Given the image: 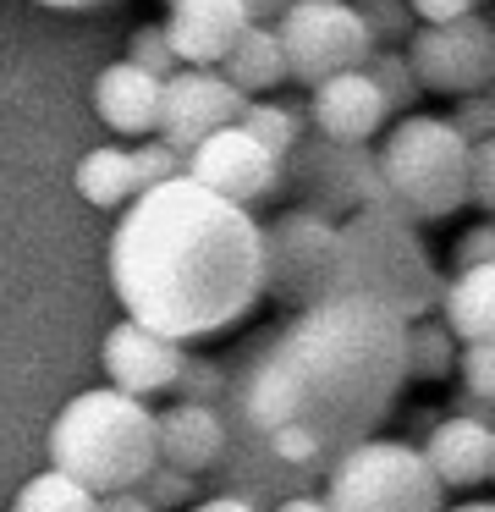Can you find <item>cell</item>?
Wrapping results in <instances>:
<instances>
[{"mask_svg": "<svg viewBox=\"0 0 495 512\" xmlns=\"http://www.w3.org/2000/svg\"><path fill=\"white\" fill-rule=\"evenodd\" d=\"M451 265H457V270H479V265H495V226H490V221L468 226V232L457 237V248H451Z\"/></svg>", "mask_w": 495, "mask_h": 512, "instance_id": "cell-34", "label": "cell"}, {"mask_svg": "<svg viewBox=\"0 0 495 512\" xmlns=\"http://www.w3.org/2000/svg\"><path fill=\"white\" fill-rule=\"evenodd\" d=\"M154 452L165 468L187 479L215 474V463L226 457V424L220 408H198V402H176V408L154 413Z\"/></svg>", "mask_w": 495, "mask_h": 512, "instance_id": "cell-16", "label": "cell"}, {"mask_svg": "<svg viewBox=\"0 0 495 512\" xmlns=\"http://www.w3.org/2000/svg\"><path fill=\"white\" fill-rule=\"evenodd\" d=\"M446 127L462 138V144H484V138L495 133L490 94H468V100H457V105H451V116H446Z\"/></svg>", "mask_w": 495, "mask_h": 512, "instance_id": "cell-32", "label": "cell"}, {"mask_svg": "<svg viewBox=\"0 0 495 512\" xmlns=\"http://www.w3.org/2000/svg\"><path fill=\"white\" fill-rule=\"evenodd\" d=\"M402 331L380 303L330 298L242 342L220 397L226 457L209 474L220 496L275 507L369 441L407 386Z\"/></svg>", "mask_w": 495, "mask_h": 512, "instance_id": "cell-1", "label": "cell"}, {"mask_svg": "<svg viewBox=\"0 0 495 512\" xmlns=\"http://www.w3.org/2000/svg\"><path fill=\"white\" fill-rule=\"evenodd\" d=\"M259 298L292 314L336 298V226L308 210H281L259 226Z\"/></svg>", "mask_w": 495, "mask_h": 512, "instance_id": "cell-8", "label": "cell"}, {"mask_svg": "<svg viewBox=\"0 0 495 512\" xmlns=\"http://www.w3.org/2000/svg\"><path fill=\"white\" fill-rule=\"evenodd\" d=\"M468 204H479L484 221H490V204H495V138L468 144Z\"/></svg>", "mask_w": 495, "mask_h": 512, "instance_id": "cell-33", "label": "cell"}, {"mask_svg": "<svg viewBox=\"0 0 495 512\" xmlns=\"http://www.w3.org/2000/svg\"><path fill=\"white\" fill-rule=\"evenodd\" d=\"M440 287L424 237L402 215L358 210L336 221V298H369L407 325L440 309Z\"/></svg>", "mask_w": 495, "mask_h": 512, "instance_id": "cell-3", "label": "cell"}, {"mask_svg": "<svg viewBox=\"0 0 495 512\" xmlns=\"http://www.w3.org/2000/svg\"><path fill=\"white\" fill-rule=\"evenodd\" d=\"M72 182H77V193H83L88 204H99V210H127V204L138 199L127 149H88V155L77 160Z\"/></svg>", "mask_w": 495, "mask_h": 512, "instance_id": "cell-21", "label": "cell"}, {"mask_svg": "<svg viewBox=\"0 0 495 512\" xmlns=\"http://www.w3.org/2000/svg\"><path fill=\"white\" fill-rule=\"evenodd\" d=\"M352 12H358L363 34H369V45H402L407 34H413V12H407V0H352Z\"/></svg>", "mask_w": 495, "mask_h": 512, "instance_id": "cell-27", "label": "cell"}, {"mask_svg": "<svg viewBox=\"0 0 495 512\" xmlns=\"http://www.w3.org/2000/svg\"><path fill=\"white\" fill-rule=\"evenodd\" d=\"M363 78L374 83V94L385 100V111H413L418 105L413 67H407V56H396V50H374V56L363 61Z\"/></svg>", "mask_w": 495, "mask_h": 512, "instance_id": "cell-25", "label": "cell"}, {"mask_svg": "<svg viewBox=\"0 0 495 512\" xmlns=\"http://www.w3.org/2000/svg\"><path fill=\"white\" fill-rule=\"evenodd\" d=\"M418 457L429 463V474L440 479V490H473L490 485L495 474V430L490 419H435L418 441Z\"/></svg>", "mask_w": 495, "mask_h": 512, "instance_id": "cell-15", "label": "cell"}, {"mask_svg": "<svg viewBox=\"0 0 495 512\" xmlns=\"http://www.w3.org/2000/svg\"><path fill=\"white\" fill-rule=\"evenodd\" d=\"M319 501L330 512H446L440 479L402 435H369L347 457H336L325 468Z\"/></svg>", "mask_w": 495, "mask_h": 512, "instance_id": "cell-6", "label": "cell"}, {"mask_svg": "<svg viewBox=\"0 0 495 512\" xmlns=\"http://www.w3.org/2000/svg\"><path fill=\"white\" fill-rule=\"evenodd\" d=\"M451 364H457V342H451V331L429 314V320H407L402 331V369L407 380H440L451 375Z\"/></svg>", "mask_w": 495, "mask_h": 512, "instance_id": "cell-22", "label": "cell"}, {"mask_svg": "<svg viewBox=\"0 0 495 512\" xmlns=\"http://www.w3.org/2000/svg\"><path fill=\"white\" fill-rule=\"evenodd\" d=\"M385 199L407 226L446 221L468 204V144L446 127V116L407 111L374 149Z\"/></svg>", "mask_w": 495, "mask_h": 512, "instance_id": "cell-5", "label": "cell"}, {"mask_svg": "<svg viewBox=\"0 0 495 512\" xmlns=\"http://www.w3.org/2000/svg\"><path fill=\"white\" fill-rule=\"evenodd\" d=\"M275 39L286 56V78L308 83V89L341 78V72H363V61L374 56L352 0H292L275 23Z\"/></svg>", "mask_w": 495, "mask_h": 512, "instance_id": "cell-9", "label": "cell"}, {"mask_svg": "<svg viewBox=\"0 0 495 512\" xmlns=\"http://www.w3.org/2000/svg\"><path fill=\"white\" fill-rule=\"evenodd\" d=\"M182 177L198 182V188H209L215 199L237 204V210H248V204H259V199H281V160L264 155L242 127H220V133H209L198 149H187Z\"/></svg>", "mask_w": 495, "mask_h": 512, "instance_id": "cell-11", "label": "cell"}, {"mask_svg": "<svg viewBox=\"0 0 495 512\" xmlns=\"http://www.w3.org/2000/svg\"><path fill=\"white\" fill-rule=\"evenodd\" d=\"M440 325L451 331V342H490L495 331V265L479 270H457V276L440 287Z\"/></svg>", "mask_w": 495, "mask_h": 512, "instance_id": "cell-19", "label": "cell"}, {"mask_svg": "<svg viewBox=\"0 0 495 512\" xmlns=\"http://www.w3.org/2000/svg\"><path fill=\"white\" fill-rule=\"evenodd\" d=\"M413 45H407V67H413L418 94H490L495 78V28L490 17L468 12L457 23L440 28H413Z\"/></svg>", "mask_w": 495, "mask_h": 512, "instance_id": "cell-10", "label": "cell"}, {"mask_svg": "<svg viewBox=\"0 0 495 512\" xmlns=\"http://www.w3.org/2000/svg\"><path fill=\"white\" fill-rule=\"evenodd\" d=\"M237 127L264 149V155H275V160H286V155H292V144L308 133V122H303L297 105H253V100L242 105Z\"/></svg>", "mask_w": 495, "mask_h": 512, "instance_id": "cell-23", "label": "cell"}, {"mask_svg": "<svg viewBox=\"0 0 495 512\" xmlns=\"http://www.w3.org/2000/svg\"><path fill=\"white\" fill-rule=\"evenodd\" d=\"M94 105L110 133L143 138V133H154V116H160V83L143 78L127 61H116V67H105L94 78Z\"/></svg>", "mask_w": 495, "mask_h": 512, "instance_id": "cell-18", "label": "cell"}, {"mask_svg": "<svg viewBox=\"0 0 495 512\" xmlns=\"http://www.w3.org/2000/svg\"><path fill=\"white\" fill-rule=\"evenodd\" d=\"M110 287L132 325L198 342L259 303V221L176 177L138 193L110 237Z\"/></svg>", "mask_w": 495, "mask_h": 512, "instance_id": "cell-2", "label": "cell"}, {"mask_svg": "<svg viewBox=\"0 0 495 512\" xmlns=\"http://www.w3.org/2000/svg\"><path fill=\"white\" fill-rule=\"evenodd\" d=\"M39 6H94V0H39Z\"/></svg>", "mask_w": 495, "mask_h": 512, "instance_id": "cell-41", "label": "cell"}, {"mask_svg": "<svg viewBox=\"0 0 495 512\" xmlns=\"http://www.w3.org/2000/svg\"><path fill=\"white\" fill-rule=\"evenodd\" d=\"M127 67H138L143 78H154V83H165V78H176V56H171V45H165V34H160V23H143V28H132V39H127Z\"/></svg>", "mask_w": 495, "mask_h": 512, "instance_id": "cell-28", "label": "cell"}, {"mask_svg": "<svg viewBox=\"0 0 495 512\" xmlns=\"http://www.w3.org/2000/svg\"><path fill=\"white\" fill-rule=\"evenodd\" d=\"M281 193H292V210H308L330 226L358 210H391L374 149L336 144V138H319V133H303L292 144V155L281 160Z\"/></svg>", "mask_w": 495, "mask_h": 512, "instance_id": "cell-7", "label": "cell"}, {"mask_svg": "<svg viewBox=\"0 0 495 512\" xmlns=\"http://www.w3.org/2000/svg\"><path fill=\"white\" fill-rule=\"evenodd\" d=\"M385 100L374 94V83L363 72H341V78L314 83V100H308V122L319 138H336V144H369L385 127Z\"/></svg>", "mask_w": 495, "mask_h": 512, "instance_id": "cell-17", "label": "cell"}, {"mask_svg": "<svg viewBox=\"0 0 495 512\" xmlns=\"http://www.w3.org/2000/svg\"><path fill=\"white\" fill-rule=\"evenodd\" d=\"M127 160H132V182H138V193L160 188V182H176V177L187 171V155H176V149H165L160 138H154V144H138V149H127Z\"/></svg>", "mask_w": 495, "mask_h": 512, "instance_id": "cell-30", "label": "cell"}, {"mask_svg": "<svg viewBox=\"0 0 495 512\" xmlns=\"http://www.w3.org/2000/svg\"><path fill=\"white\" fill-rule=\"evenodd\" d=\"M242 94L231 89L220 72H193L182 67L176 78L160 83V116H154V133H160L165 149H176V155H187V149H198L209 133H220V127H237L242 116Z\"/></svg>", "mask_w": 495, "mask_h": 512, "instance_id": "cell-12", "label": "cell"}, {"mask_svg": "<svg viewBox=\"0 0 495 512\" xmlns=\"http://www.w3.org/2000/svg\"><path fill=\"white\" fill-rule=\"evenodd\" d=\"M94 490H83L77 479H66L61 468H44L28 485L17 490V507L11 512H94Z\"/></svg>", "mask_w": 495, "mask_h": 512, "instance_id": "cell-24", "label": "cell"}, {"mask_svg": "<svg viewBox=\"0 0 495 512\" xmlns=\"http://www.w3.org/2000/svg\"><path fill=\"white\" fill-rule=\"evenodd\" d=\"M237 6H242V17H248L253 28H275L292 0H237Z\"/></svg>", "mask_w": 495, "mask_h": 512, "instance_id": "cell-36", "label": "cell"}, {"mask_svg": "<svg viewBox=\"0 0 495 512\" xmlns=\"http://www.w3.org/2000/svg\"><path fill=\"white\" fill-rule=\"evenodd\" d=\"M479 0H407V12H413L418 28H440V23H457V17H468Z\"/></svg>", "mask_w": 495, "mask_h": 512, "instance_id": "cell-35", "label": "cell"}, {"mask_svg": "<svg viewBox=\"0 0 495 512\" xmlns=\"http://www.w3.org/2000/svg\"><path fill=\"white\" fill-rule=\"evenodd\" d=\"M138 496L149 501L154 512H176V507H193V501H198V479H187V474H176V468L154 463L149 474L138 479Z\"/></svg>", "mask_w": 495, "mask_h": 512, "instance_id": "cell-29", "label": "cell"}, {"mask_svg": "<svg viewBox=\"0 0 495 512\" xmlns=\"http://www.w3.org/2000/svg\"><path fill=\"white\" fill-rule=\"evenodd\" d=\"M160 463L154 452V413L138 397L99 386L72 397L50 424V468L77 479L94 496L138 490V479Z\"/></svg>", "mask_w": 495, "mask_h": 512, "instance_id": "cell-4", "label": "cell"}, {"mask_svg": "<svg viewBox=\"0 0 495 512\" xmlns=\"http://www.w3.org/2000/svg\"><path fill=\"white\" fill-rule=\"evenodd\" d=\"M187 512H264V507H248V501H237V496H220V490H215L209 501H193Z\"/></svg>", "mask_w": 495, "mask_h": 512, "instance_id": "cell-38", "label": "cell"}, {"mask_svg": "<svg viewBox=\"0 0 495 512\" xmlns=\"http://www.w3.org/2000/svg\"><path fill=\"white\" fill-rule=\"evenodd\" d=\"M446 512H495L490 501H457V507H446Z\"/></svg>", "mask_w": 495, "mask_h": 512, "instance_id": "cell-40", "label": "cell"}, {"mask_svg": "<svg viewBox=\"0 0 495 512\" xmlns=\"http://www.w3.org/2000/svg\"><path fill=\"white\" fill-rule=\"evenodd\" d=\"M182 364H187L182 342H165V336L143 331L132 320L110 325V336H105V375H110V391H121V397L143 402L154 391H171Z\"/></svg>", "mask_w": 495, "mask_h": 512, "instance_id": "cell-14", "label": "cell"}, {"mask_svg": "<svg viewBox=\"0 0 495 512\" xmlns=\"http://www.w3.org/2000/svg\"><path fill=\"white\" fill-rule=\"evenodd\" d=\"M171 391H176V402L220 408V397H226V364H220V358H193V353H187V364L176 369Z\"/></svg>", "mask_w": 495, "mask_h": 512, "instance_id": "cell-26", "label": "cell"}, {"mask_svg": "<svg viewBox=\"0 0 495 512\" xmlns=\"http://www.w3.org/2000/svg\"><path fill=\"white\" fill-rule=\"evenodd\" d=\"M220 78H226L242 100H248V94L275 89V83H286V56H281L275 28H253V23L242 28L237 45H231L226 61H220Z\"/></svg>", "mask_w": 495, "mask_h": 512, "instance_id": "cell-20", "label": "cell"}, {"mask_svg": "<svg viewBox=\"0 0 495 512\" xmlns=\"http://www.w3.org/2000/svg\"><path fill=\"white\" fill-rule=\"evenodd\" d=\"M94 512H154V507L138 496V490H116V496H99Z\"/></svg>", "mask_w": 495, "mask_h": 512, "instance_id": "cell-37", "label": "cell"}, {"mask_svg": "<svg viewBox=\"0 0 495 512\" xmlns=\"http://www.w3.org/2000/svg\"><path fill=\"white\" fill-rule=\"evenodd\" d=\"M242 28H248V17H242L237 0H171V17L160 23V34L171 45L176 67L215 72Z\"/></svg>", "mask_w": 495, "mask_h": 512, "instance_id": "cell-13", "label": "cell"}, {"mask_svg": "<svg viewBox=\"0 0 495 512\" xmlns=\"http://www.w3.org/2000/svg\"><path fill=\"white\" fill-rule=\"evenodd\" d=\"M270 512H330V507L314 496V490H303V496H286V501H275Z\"/></svg>", "mask_w": 495, "mask_h": 512, "instance_id": "cell-39", "label": "cell"}, {"mask_svg": "<svg viewBox=\"0 0 495 512\" xmlns=\"http://www.w3.org/2000/svg\"><path fill=\"white\" fill-rule=\"evenodd\" d=\"M165 6H171V0H165Z\"/></svg>", "mask_w": 495, "mask_h": 512, "instance_id": "cell-42", "label": "cell"}, {"mask_svg": "<svg viewBox=\"0 0 495 512\" xmlns=\"http://www.w3.org/2000/svg\"><path fill=\"white\" fill-rule=\"evenodd\" d=\"M462 375V391H468L473 402H484L490 408L495 402V347L490 342H468L457 347V364H451Z\"/></svg>", "mask_w": 495, "mask_h": 512, "instance_id": "cell-31", "label": "cell"}]
</instances>
